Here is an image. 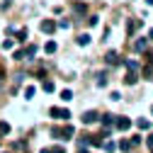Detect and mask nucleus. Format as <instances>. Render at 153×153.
I'll return each instance as SVG.
<instances>
[{"instance_id":"obj_22","label":"nucleus","mask_w":153,"mask_h":153,"mask_svg":"<svg viewBox=\"0 0 153 153\" xmlns=\"http://www.w3.org/2000/svg\"><path fill=\"white\" fill-rule=\"evenodd\" d=\"M49 151H51V153H66L63 146H53V148H49Z\"/></svg>"},{"instance_id":"obj_21","label":"nucleus","mask_w":153,"mask_h":153,"mask_svg":"<svg viewBox=\"0 0 153 153\" xmlns=\"http://www.w3.org/2000/svg\"><path fill=\"white\" fill-rule=\"evenodd\" d=\"M73 10H75V12H85V5H83V3H75Z\"/></svg>"},{"instance_id":"obj_9","label":"nucleus","mask_w":153,"mask_h":153,"mask_svg":"<svg viewBox=\"0 0 153 153\" xmlns=\"http://www.w3.org/2000/svg\"><path fill=\"white\" fill-rule=\"evenodd\" d=\"M114 119H117L114 114H105V117H102V124H105V126H112V124H114Z\"/></svg>"},{"instance_id":"obj_5","label":"nucleus","mask_w":153,"mask_h":153,"mask_svg":"<svg viewBox=\"0 0 153 153\" xmlns=\"http://www.w3.org/2000/svg\"><path fill=\"white\" fill-rule=\"evenodd\" d=\"M42 32H44V34H51V32H56V22H51V20H44V22H42Z\"/></svg>"},{"instance_id":"obj_33","label":"nucleus","mask_w":153,"mask_h":153,"mask_svg":"<svg viewBox=\"0 0 153 153\" xmlns=\"http://www.w3.org/2000/svg\"><path fill=\"white\" fill-rule=\"evenodd\" d=\"M151 114H153V107H151Z\"/></svg>"},{"instance_id":"obj_29","label":"nucleus","mask_w":153,"mask_h":153,"mask_svg":"<svg viewBox=\"0 0 153 153\" xmlns=\"http://www.w3.org/2000/svg\"><path fill=\"white\" fill-rule=\"evenodd\" d=\"M10 5H12V0H5V3H3V10H7Z\"/></svg>"},{"instance_id":"obj_31","label":"nucleus","mask_w":153,"mask_h":153,"mask_svg":"<svg viewBox=\"0 0 153 153\" xmlns=\"http://www.w3.org/2000/svg\"><path fill=\"white\" fill-rule=\"evenodd\" d=\"M42 153H51V151H49V148H44V151H42Z\"/></svg>"},{"instance_id":"obj_2","label":"nucleus","mask_w":153,"mask_h":153,"mask_svg":"<svg viewBox=\"0 0 153 153\" xmlns=\"http://www.w3.org/2000/svg\"><path fill=\"white\" fill-rule=\"evenodd\" d=\"M49 114H51L53 119H66V122L71 119V112H68V109H63V107H51V109H49Z\"/></svg>"},{"instance_id":"obj_8","label":"nucleus","mask_w":153,"mask_h":153,"mask_svg":"<svg viewBox=\"0 0 153 153\" xmlns=\"http://www.w3.org/2000/svg\"><path fill=\"white\" fill-rule=\"evenodd\" d=\"M139 25H141V22H136V20H129V25H126L129 34H134V32H136V29H139Z\"/></svg>"},{"instance_id":"obj_28","label":"nucleus","mask_w":153,"mask_h":153,"mask_svg":"<svg viewBox=\"0 0 153 153\" xmlns=\"http://www.w3.org/2000/svg\"><path fill=\"white\" fill-rule=\"evenodd\" d=\"M146 146H148V148L153 151V136H148V139H146Z\"/></svg>"},{"instance_id":"obj_18","label":"nucleus","mask_w":153,"mask_h":153,"mask_svg":"<svg viewBox=\"0 0 153 153\" xmlns=\"http://www.w3.org/2000/svg\"><path fill=\"white\" fill-rule=\"evenodd\" d=\"M97 85H107V75L105 73H97Z\"/></svg>"},{"instance_id":"obj_15","label":"nucleus","mask_w":153,"mask_h":153,"mask_svg":"<svg viewBox=\"0 0 153 153\" xmlns=\"http://www.w3.org/2000/svg\"><path fill=\"white\" fill-rule=\"evenodd\" d=\"M12 46H15L12 39H5V42H3V49H5V51H12Z\"/></svg>"},{"instance_id":"obj_30","label":"nucleus","mask_w":153,"mask_h":153,"mask_svg":"<svg viewBox=\"0 0 153 153\" xmlns=\"http://www.w3.org/2000/svg\"><path fill=\"white\" fill-rule=\"evenodd\" d=\"M148 36H151V39H153V29H151V32H148Z\"/></svg>"},{"instance_id":"obj_1","label":"nucleus","mask_w":153,"mask_h":153,"mask_svg":"<svg viewBox=\"0 0 153 153\" xmlns=\"http://www.w3.org/2000/svg\"><path fill=\"white\" fill-rule=\"evenodd\" d=\"M51 134H53L56 139H61V141H68V139L73 136V134H75V129H73L71 124H66L63 129H51Z\"/></svg>"},{"instance_id":"obj_6","label":"nucleus","mask_w":153,"mask_h":153,"mask_svg":"<svg viewBox=\"0 0 153 153\" xmlns=\"http://www.w3.org/2000/svg\"><path fill=\"white\" fill-rule=\"evenodd\" d=\"M124 83H126V85H136V83H139V73H136V71H129V75L124 78Z\"/></svg>"},{"instance_id":"obj_3","label":"nucleus","mask_w":153,"mask_h":153,"mask_svg":"<svg viewBox=\"0 0 153 153\" xmlns=\"http://www.w3.org/2000/svg\"><path fill=\"white\" fill-rule=\"evenodd\" d=\"M97 119H100V114H97V112H92V109H90V112H83V117H80L83 124H95Z\"/></svg>"},{"instance_id":"obj_14","label":"nucleus","mask_w":153,"mask_h":153,"mask_svg":"<svg viewBox=\"0 0 153 153\" xmlns=\"http://www.w3.org/2000/svg\"><path fill=\"white\" fill-rule=\"evenodd\" d=\"M61 100H63V102L73 100V92H71V90H63V92H61Z\"/></svg>"},{"instance_id":"obj_17","label":"nucleus","mask_w":153,"mask_h":153,"mask_svg":"<svg viewBox=\"0 0 153 153\" xmlns=\"http://www.w3.org/2000/svg\"><path fill=\"white\" fill-rule=\"evenodd\" d=\"M126 68L129 71H139V61H126Z\"/></svg>"},{"instance_id":"obj_13","label":"nucleus","mask_w":153,"mask_h":153,"mask_svg":"<svg viewBox=\"0 0 153 153\" xmlns=\"http://www.w3.org/2000/svg\"><path fill=\"white\" fill-rule=\"evenodd\" d=\"M44 51H46V53H53V51H56V42H46Z\"/></svg>"},{"instance_id":"obj_11","label":"nucleus","mask_w":153,"mask_h":153,"mask_svg":"<svg viewBox=\"0 0 153 153\" xmlns=\"http://www.w3.org/2000/svg\"><path fill=\"white\" fill-rule=\"evenodd\" d=\"M117 61H119V53L117 51H109L107 53V63H117Z\"/></svg>"},{"instance_id":"obj_10","label":"nucleus","mask_w":153,"mask_h":153,"mask_svg":"<svg viewBox=\"0 0 153 153\" xmlns=\"http://www.w3.org/2000/svg\"><path fill=\"white\" fill-rule=\"evenodd\" d=\"M34 92H36V88H34V85H27V88H25V97L32 100V97H34Z\"/></svg>"},{"instance_id":"obj_4","label":"nucleus","mask_w":153,"mask_h":153,"mask_svg":"<svg viewBox=\"0 0 153 153\" xmlns=\"http://www.w3.org/2000/svg\"><path fill=\"white\" fill-rule=\"evenodd\" d=\"M114 124H117V129H122V131L131 129V119H129V117H119V119H114Z\"/></svg>"},{"instance_id":"obj_19","label":"nucleus","mask_w":153,"mask_h":153,"mask_svg":"<svg viewBox=\"0 0 153 153\" xmlns=\"http://www.w3.org/2000/svg\"><path fill=\"white\" fill-rule=\"evenodd\" d=\"M143 78H153V63L148 68H143Z\"/></svg>"},{"instance_id":"obj_12","label":"nucleus","mask_w":153,"mask_h":153,"mask_svg":"<svg viewBox=\"0 0 153 153\" xmlns=\"http://www.w3.org/2000/svg\"><path fill=\"white\" fill-rule=\"evenodd\" d=\"M78 44H80V46H88V44H90V34H80V36H78Z\"/></svg>"},{"instance_id":"obj_23","label":"nucleus","mask_w":153,"mask_h":153,"mask_svg":"<svg viewBox=\"0 0 153 153\" xmlns=\"http://www.w3.org/2000/svg\"><path fill=\"white\" fill-rule=\"evenodd\" d=\"M56 27H61V29H68V27H71V22H68V20H61V22L56 25Z\"/></svg>"},{"instance_id":"obj_32","label":"nucleus","mask_w":153,"mask_h":153,"mask_svg":"<svg viewBox=\"0 0 153 153\" xmlns=\"http://www.w3.org/2000/svg\"><path fill=\"white\" fill-rule=\"evenodd\" d=\"M146 3H148V5H153V0H146Z\"/></svg>"},{"instance_id":"obj_25","label":"nucleus","mask_w":153,"mask_h":153,"mask_svg":"<svg viewBox=\"0 0 153 153\" xmlns=\"http://www.w3.org/2000/svg\"><path fill=\"white\" fill-rule=\"evenodd\" d=\"M119 148H122V151H129V148H131V143H129V141H122V143H119Z\"/></svg>"},{"instance_id":"obj_27","label":"nucleus","mask_w":153,"mask_h":153,"mask_svg":"<svg viewBox=\"0 0 153 153\" xmlns=\"http://www.w3.org/2000/svg\"><path fill=\"white\" fill-rule=\"evenodd\" d=\"M44 90L46 92H53V83H44Z\"/></svg>"},{"instance_id":"obj_24","label":"nucleus","mask_w":153,"mask_h":153,"mask_svg":"<svg viewBox=\"0 0 153 153\" xmlns=\"http://www.w3.org/2000/svg\"><path fill=\"white\" fill-rule=\"evenodd\" d=\"M114 148H117V146H114V143H112V141H107V143H105V151H107V153H112V151H114Z\"/></svg>"},{"instance_id":"obj_20","label":"nucleus","mask_w":153,"mask_h":153,"mask_svg":"<svg viewBox=\"0 0 153 153\" xmlns=\"http://www.w3.org/2000/svg\"><path fill=\"white\" fill-rule=\"evenodd\" d=\"M143 49H146V39H139L136 42V51H143Z\"/></svg>"},{"instance_id":"obj_26","label":"nucleus","mask_w":153,"mask_h":153,"mask_svg":"<svg viewBox=\"0 0 153 153\" xmlns=\"http://www.w3.org/2000/svg\"><path fill=\"white\" fill-rule=\"evenodd\" d=\"M17 36H20V42H27V32L22 29V32H17Z\"/></svg>"},{"instance_id":"obj_7","label":"nucleus","mask_w":153,"mask_h":153,"mask_svg":"<svg viewBox=\"0 0 153 153\" xmlns=\"http://www.w3.org/2000/svg\"><path fill=\"white\" fill-rule=\"evenodd\" d=\"M136 126H139L141 131H148V129H151V122H148V119H136Z\"/></svg>"},{"instance_id":"obj_16","label":"nucleus","mask_w":153,"mask_h":153,"mask_svg":"<svg viewBox=\"0 0 153 153\" xmlns=\"http://www.w3.org/2000/svg\"><path fill=\"white\" fill-rule=\"evenodd\" d=\"M0 134H10V124L7 122H0Z\"/></svg>"}]
</instances>
